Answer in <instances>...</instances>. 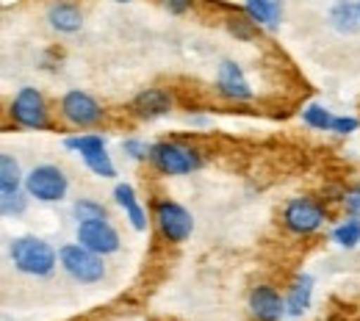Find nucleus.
<instances>
[{"label":"nucleus","instance_id":"nucleus-15","mask_svg":"<svg viewBox=\"0 0 360 321\" xmlns=\"http://www.w3.org/2000/svg\"><path fill=\"white\" fill-rule=\"evenodd\" d=\"M114 202L122 208V214H125V219H128V225L136 230V232H144L147 230V211H144V205L139 202V194H136V188L131 183H117L114 185Z\"/></svg>","mask_w":360,"mask_h":321},{"label":"nucleus","instance_id":"nucleus-30","mask_svg":"<svg viewBox=\"0 0 360 321\" xmlns=\"http://www.w3.org/2000/svg\"><path fill=\"white\" fill-rule=\"evenodd\" d=\"M114 3H134V0H114Z\"/></svg>","mask_w":360,"mask_h":321},{"label":"nucleus","instance_id":"nucleus-12","mask_svg":"<svg viewBox=\"0 0 360 321\" xmlns=\"http://www.w3.org/2000/svg\"><path fill=\"white\" fill-rule=\"evenodd\" d=\"M172 108H175V97H172L169 89H161V86L141 89L131 100V114H134L136 119H147V122L172 114Z\"/></svg>","mask_w":360,"mask_h":321},{"label":"nucleus","instance_id":"nucleus-2","mask_svg":"<svg viewBox=\"0 0 360 321\" xmlns=\"http://www.w3.org/2000/svg\"><path fill=\"white\" fill-rule=\"evenodd\" d=\"M147 164L164 178H186L200 172L205 166V158L197 147L186 141H155Z\"/></svg>","mask_w":360,"mask_h":321},{"label":"nucleus","instance_id":"nucleus-17","mask_svg":"<svg viewBox=\"0 0 360 321\" xmlns=\"http://www.w3.org/2000/svg\"><path fill=\"white\" fill-rule=\"evenodd\" d=\"M327 20H330V25H333L338 34H344V37L358 34L360 31L358 3H349V0H338V3H333V8H330V14H327Z\"/></svg>","mask_w":360,"mask_h":321},{"label":"nucleus","instance_id":"nucleus-4","mask_svg":"<svg viewBox=\"0 0 360 321\" xmlns=\"http://www.w3.org/2000/svg\"><path fill=\"white\" fill-rule=\"evenodd\" d=\"M6 114L14 122V128H22V131H50L53 128L47 97L37 86L17 89L14 97H11V103H8Z\"/></svg>","mask_w":360,"mask_h":321},{"label":"nucleus","instance_id":"nucleus-8","mask_svg":"<svg viewBox=\"0 0 360 321\" xmlns=\"http://www.w3.org/2000/svg\"><path fill=\"white\" fill-rule=\"evenodd\" d=\"M58 117L64 119V125H70L75 131H91V128H97L105 119V108L89 92L70 89V92L61 94V100H58Z\"/></svg>","mask_w":360,"mask_h":321},{"label":"nucleus","instance_id":"nucleus-7","mask_svg":"<svg viewBox=\"0 0 360 321\" xmlns=\"http://www.w3.org/2000/svg\"><path fill=\"white\" fill-rule=\"evenodd\" d=\"M25 191L42 205H58L70 194V178L58 164H37L25 172Z\"/></svg>","mask_w":360,"mask_h":321},{"label":"nucleus","instance_id":"nucleus-21","mask_svg":"<svg viewBox=\"0 0 360 321\" xmlns=\"http://www.w3.org/2000/svg\"><path fill=\"white\" fill-rule=\"evenodd\" d=\"M302 122H305L308 128H314V131L330 133V131H333V122H335V114H333L327 105H321V103H308V105L302 108Z\"/></svg>","mask_w":360,"mask_h":321},{"label":"nucleus","instance_id":"nucleus-32","mask_svg":"<svg viewBox=\"0 0 360 321\" xmlns=\"http://www.w3.org/2000/svg\"><path fill=\"white\" fill-rule=\"evenodd\" d=\"M333 321H338V319H333Z\"/></svg>","mask_w":360,"mask_h":321},{"label":"nucleus","instance_id":"nucleus-31","mask_svg":"<svg viewBox=\"0 0 360 321\" xmlns=\"http://www.w3.org/2000/svg\"><path fill=\"white\" fill-rule=\"evenodd\" d=\"M358 8H360V0H358Z\"/></svg>","mask_w":360,"mask_h":321},{"label":"nucleus","instance_id":"nucleus-18","mask_svg":"<svg viewBox=\"0 0 360 321\" xmlns=\"http://www.w3.org/2000/svg\"><path fill=\"white\" fill-rule=\"evenodd\" d=\"M25 188V172L11 152H0V194H14Z\"/></svg>","mask_w":360,"mask_h":321},{"label":"nucleus","instance_id":"nucleus-27","mask_svg":"<svg viewBox=\"0 0 360 321\" xmlns=\"http://www.w3.org/2000/svg\"><path fill=\"white\" fill-rule=\"evenodd\" d=\"M360 128V119L352 117V114H335V122H333V131L335 136H349V133H358Z\"/></svg>","mask_w":360,"mask_h":321},{"label":"nucleus","instance_id":"nucleus-13","mask_svg":"<svg viewBox=\"0 0 360 321\" xmlns=\"http://www.w3.org/2000/svg\"><path fill=\"white\" fill-rule=\"evenodd\" d=\"M45 20L47 25L56 34H61V37H72V34H78L84 28V11L72 0H56V3H50Z\"/></svg>","mask_w":360,"mask_h":321},{"label":"nucleus","instance_id":"nucleus-24","mask_svg":"<svg viewBox=\"0 0 360 321\" xmlns=\"http://www.w3.org/2000/svg\"><path fill=\"white\" fill-rule=\"evenodd\" d=\"M28 202H31V197H28L25 188L14 191V194H0V214L6 219H17V216H22L28 211Z\"/></svg>","mask_w":360,"mask_h":321},{"label":"nucleus","instance_id":"nucleus-1","mask_svg":"<svg viewBox=\"0 0 360 321\" xmlns=\"http://www.w3.org/2000/svg\"><path fill=\"white\" fill-rule=\"evenodd\" d=\"M6 255H8V263L14 266V272L25 277H34V280H47V277L56 275L58 266V249L39 238V235H14L8 238L6 244Z\"/></svg>","mask_w":360,"mask_h":321},{"label":"nucleus","instance_id":"nucleus-26","mask_svg":"<svg viewBox=\"0 0 360 321\" xmlns=\"http://www.w3.org/2000/svg\"><path fill=\"white\" fill-rule=\"evenodd\" d=\"M150 150H153V144L147 141V138L141 136H128L122 138V152L131 158V161H150Z\"/></svg>","mask_w":360,"mask_h":321},{"label":"nucleus","instance_id":"nucleus-23","mask_svg":"<svg viewBox=\"0 0 360 321\" xmlns=\"http://www.w3.org/2000/svg\"><path fill=\"white\" fill-rule=\"evenodd\" d=\"M105 216H108V208L100 199H94V197H78L72 202V219H75V225L78 222H86V219H105Z\"/></svg>","mask_w":360,"mask_h":321},{"label":"nucleus","instance_id":"nucleus-19","mask_svg":"<svg viewBox=\"0 0 360 321\" xmlns=\"http://www.w3.org/2000/svg\"><path fill=\"white\" fill-rule=\"evenodd\" d=\"M333 244H338L341 249H358L360 247V216H347L341 219L335 228L330 230Z\"/></svg>","mask_w":360,"mask_h":321},{"label":"nucleus","instance_id":"nucleus-10","mask_svg":"<svg viewBox=\"0 0 360 321\" xmlns=\"http://www.w3.org/2000/svg\"><path fill=\"white\" fill-rule=\"evenodd\" d=\"M214 86H217V94L230 100V103H252L255 100V89H252L244 67L238 61H233V58L219 61Z\"/></svg>","mask_w":360,"mask_h":321},{"label":"nucleus","instance_id":"nucleus-25","mask_svg":"<svg viewBox=\"0 0 360 321\" xmlns=\"http://www.w3.org/2000/svg\"><path fill=\"white\" fill-rule=\"evenodd\" d=\"M227 31L236 39H241V42H252V39H258V31L261 28L247 14H236V17H227Z\"/></svg>","mask_w":360,"mask_h":321},{"label":"nucleus","instance_id":"nucleus-20","mask_svg":"<svg viewBox=\"0 0 360 321\" xmlns=\"http://www.w3.org/2000/svg\"><path fill=\"white\" fill-rule=\"evenodd\" d=\"M81 161L86 164V169H89L94 178H103V181H114V178H117V164L111 161V155H108V147H105V150H94V152H86Z\"/></svg>","mask_w":360,"mask_h":321},{"label":"nucleus","instance_id":"nucleus-14","mask_svg":"<svg viewBox=\"0 0 360 321\" xmlns=\"http://www.w3.org/2000/svg\"><path fill=\"white\" fill-rule=\"evenodd\" d=\"M314 288L316 280L308 272H300V275L291 280L288 291H285V313L291 319H302L308 310H311V302H314Z\"/></svg>","mask_w":360,"mask_h":321},{"label":"nucleus","instance_id":"nucleus-28","mask_svg":"<svg viewBox=\"0 0 360 321\" xmlns=\"http://www.w3.org/2000/svg\"><path fill=\"white\" fill-rule=\"evenodd\" d=\"M341 205H344L347 216H360V183L341 191Z\"/></svg>","mask_w":360,"mask_h":321},{"label":"nucleus","instance_id":"nucleus-6","mask_svg":"<svg viewBox=\"0 0 360 321\" xmlns=\"http://www.w3.org/2000/svg\"><path fill=\"white\" fill-rule=\"evenodd\" d=\"M153 222L155 230L161 232V238L167 244H186L194 232V216L186 205H180L178 199L169 197H155L153 199Z\"/></svg>","mask_w":360,"mask_h":321},{"label":"nucleus","instance_id":"nucleus-5","mask_svg":"<svg viewBox=\"0 0 360 321\" xmlns=\"http://www.w3.org/2000/svg\"><path fill=\"white\" fill-rule=\"evenodd\" d=\"M280 222L283 228L288 230L291 235H314L319 230L330 222V211L321 199L316 197H291L285 205H283V214H280Z\"/></svg>","mask_w":360,"mask_h":321},{"label":"nucleus","instance_id":"nucleus-3","mask_svg":"<svg viewBox=\"0 0 360 321\" xmlns=\"http://www.w3.org/2000/svg\"><path fill=\"white\" fill-rule=\"evenodd\" d=\"M58 266L61 272L78 285H97L103 282L108 269H105V258L91 252L89 247H84L81 241H70L58 247Z\"/></svg>","mask_w":360,"mask_h":321},{"label":"nucleus","instance_id":"nucleus-9","mask_svg":"<svg viewBox=\"0 0 360 321\" xmlns=\"http://www.w3.org/2000/svg\"><path fill=\"white\" fill-rule=\"evenodd\" d=\"M75 241H81L84 247H89L91 252L108 258V255H117L122 249V235L120 230L114 228V222L105 216V219H86V222H78L75 225Z\"/></svg>","mask_w":360,"mask_h":321},{"label":"nucleus","instance_id":"nucleus-11","mask_svg":"<svg viewBox=\"0 0 360 321\" xmlns=\"http://www.w3.org/2000/svg\"><path fill=\"white\" fill-rule=\"evenodd\" d=\"M247 310H250L252 321H283L288 316L285 313V296L269 282H261V285H255L250 291Z\"/></svg>","mask_w":360,"mask_h":321},{"label":"nucleus","instance_id":"nucleus-29","mask_svg":"<svg viewBox=\"0 0 360 321\" xmlns=\"http://www.w3.org/2000/svg\"><path fill=\"white\" fill-rule=\"evenodd\" d=\"M161 8H167L169 14H175V17H180V14H188L191 8H194V0H155Z\"/></svg>","mask_w":360,"mask_h":321},{"label":"nucleus","instance_id":"nucleus-16","mask_svg":"<svg viewBox=\"0 0 360 321\" xmlns=\"http://www.w3.org/2000/svg\"><path fill=\"white\" fill-rule=\"evenodd\" d=\"M244 14L266 31H277L283 22V0H244Z\"/></svg>","mask_w":360,"mask_h":321},{"label":"nucleus","instance_id":"nucleus-22","mask_svg":"<svg viewBox=\"0 0 360 321\" xmlns=\"http://www.w3.org/2000/svg\"><path fill=\"white\" fill-rule=\"evenodd\" d=\"M108 147V141L105 136H100V133H75V136H67L64 138V150H70V152H75V155H86V152H94V150H105Z\"/></svg>","mask_w":360,"mask_h":321}]
</instances>
